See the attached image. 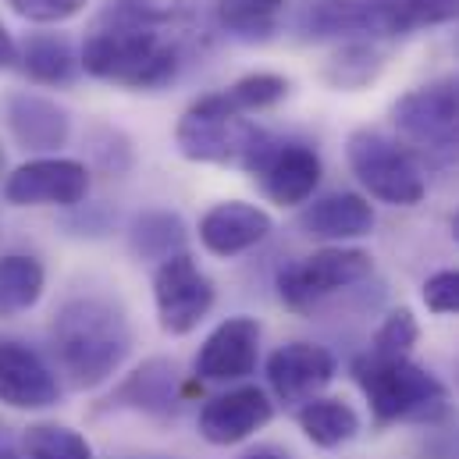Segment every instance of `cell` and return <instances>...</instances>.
I'll use <instances>...</instances> for the list:
<instances>
[{
    "label": "cell",
    "mask_w": 459,
    "mask_h": 459,
    "mask_svg": "<svg viewBox=\"0 0 459 459\" xmlns=\"http://www.w3.org/2000/svg\"><path fill=\"white\" fill-rule=\"evenodd\" d=\"M221 100V108H229L231 115H253V111H267L274 104H281L289 97V79L274 75V72H253L242 75L238 82H231L229 90L214 93Z\"/></svg>",
    "instance_id": "obj_25"
},
{
    "label": "cell",
    "mask_w": 459,
    "mask_h": 459,
    "mask_svg": "<svg viewBox=\"0 0 459 459\" xmlns=\"http://www.w3.org/2000/svg\"><path fill=\"white\" fill-rule=\"evenodd\" d=\"M289 0H211L214 25L238 39H264L274 32Z\"/></svg>",
    "instance_id": "obj_23"
},
{
    "label": "cell",
    "mask_w": 459,
    "mask_h": 459,
    "mask_svg": "<svg viewBox=\"0 0 459 459\" xmlns=\"http://www.w3.org/2000/svg\"><path fill=\"white\" fill-rule=\"evenodd\" d=\"M349 370L377 424H435L449 413V388L410 356L385 359L363 352Z\"/></svg>",
    "instance_id": "obj_3"
},
{
    "label": "cell",
    "mask_w": 459,
    "mask_h": 459,
    "mask_svg": "<svg viewBox=\"0 0 459 459\" xmlns=\"http://www.w3.org/2000/svg\"><path fill=\"white\" fill-rule=\"evenodd\" d=\"M456 50H459V39H456Z\"/></svg>",
    "instance_id": "obj_38"
},
{
    "label": "cell",
    "mask_w": 459,
    "mask_h": 459,
    "mask_svg": "<svg viewBox=\"0 0 459 459\" xmlns=\"http://www.w3.org/2000/svg\"><path fill=\"white\" fill-rule=\"evenodd\" d=\"M0 459H18L14 453H7V449H0Z\"/></svg>",
    "instance_id": "obj_36"
},
{
    "label": "cell",
    "mask_w": 459,
    "mask_h": 459,
    "mask_svg": "<svg viewBox=\"0 0 459 459\" xmlns=\"http://www.w3.org/2000/svg\"><path fill=\"white\" fill-rule=\"evenodd\" d=\"M453 235H456V242H459V214L453 218Z\"/></svg>",
    "instance_id": "obj_35"
},
{
    "label": "cell",
    "mask_w": 459,
    "mask_h": 459,
    "mask_svg": "<svg viewBox=\"0 0 459 459\" xmlns=\"http://www.w3.org/2000/svg\"><path fill=\"white\" fill-rule=\"evenodd\" d=\"M299 229L321 242H349L374 229V207L356 193H332L299 211Z\"/></svg>",
    "instance_id": "obj_18"
},
{
    "label": "cell",
    "mask_w": 459,
    "mask_h": 459,
    "mask_svg": "<svg viewBox=\"0 0 459 459\" xmlns=\"http://www.w3.org/2000/svg\"><path fill=\"white\" fill-rule=\"evenodd\" d=\"M18 61H22V72L39 86H68L75 79V72L82 68L68 36H57V32L29 36L18 47Z\"/></svg>",
    "instance_id": "obj_20"
},
{
    "label": "cell",
    "mask_w": 459,
    "mask_h": 459,
    "mask_svg": "<svg viewBox=\"0 0 459 459\" xmlns=\"http://www.w3.org/2000/svg\"><path fill=\"white\" fill-rule=\"evenodd\" d=\"M93 0H7V7L32 25H57L82 14Z\"/></svg>",
    "instance_id": "obj_30"
},
{
    "label": "cell",
    "mask_w": 459,
    "mask_h": 459,
    "mask_svg": "<svg viewBox=\"0 0 459 459\" xmlns=\"http://www.w3.org/2000/svg\"><path fill=\"white\" fill-rule=\"evenodd\" d=\"M456 381H459V363H456Z\"/></svg>",
    "instance_id": "obj_37"
},
{
    "label": "cell",
    "mask_w": 459,
    "mask_h": 459,
    "mask_svg": "<svg viewBox=\"0 0 459 459\" xmlns=\"http://www.w3.org/2000/svg\"><path fill=\"white\" fill-rule=\"evenodd\" d=\"M271 143L274 139L260 125H253L246 115H231L214 93L200 97L175 125L178 153L196 164H225L253 171L256 160L271 150Z\"/></svg>",
    "instance_id": "obj_4"
},
{
    "label": "cell",
    "mask_w": 459,
    "mask_h": 459,
    "mask_svg": "<svg viewBox=\"0 0 459 459\" xmlns=\"http://www.w3.org/2000/svg\"><path fill=\"white\" fill-rule=\"evenodd\" d=\"M61 399L50 363L14 339H0V403L11 410H50Z\"/></svg>",
    "instance_id": "obj_12"
},
{
    "label": "cell",
    "mask_w": 459,
    "mask_h": 459,
    "mask_svg": "<svg viewBox=\"0 0 459 459\" xmlns=\"http://www.w3.org/2000/svg\"><path fill=\"white\" fill-rule=\"evenodd\" d=\"M374 271V260L367 249H352V246H325L289 267L278 271V299L289 310H314L317 303H325L328 296L342 292L349 285L363 281Z\"/></svg>",
    "instance_id": "obj_6"
},
{
    "label": "cell",
    "mask_w": 459,
    "mask_h": 459,
    "mask_svg": "<svg viewBox=\"0 0 459 459\" xmlns=\"http://www.w3.org/2000/svg\"><path fill=\"white\" fill-rule=\"evenodd\" d=\"M25 459H93V446L65 424H29L22 435Z\"/></svg>",
    "instance_id": "obj_27"
},
{
    "label": "cell",
    "mask_w": 459,
    "mask_h": 459,
    "mask_svg": "<svg viewBox=\"0 0 459 459\" xmlns=\"http://www.w3.org/2000/svg\"><path fill=\"white\" fill-rule=\"evenodd\" d=\"M132 246H135V253H143L150 260H168V256L182 253V246H186V225L171 211H150V214H143L135 221Z\"/></svg>",
    "instance_id": "obj_26"
},
{
    "label": "cell",
    "mask_w": 459,
    "mask_h": 459,
    "mask_svg": "<svg viewBox=\"0 0 459 459\" xmlns=\"http://www.w3.org/2000/svg\"><path fill=\"white\" fill-rule=\"evenodd\" d=\"M345 160L356 182L388 207H417L428 193L417 157L399 139H388L385 132L356 128L345 143Z\"/></svg>",
    "instance_id": "obj_5"
},
{
    "label": "cell",
    "mask_w": 459,
    "mask_h": 459,
    "mask_svg": "<svg viewBox=\"0 0 459 459\" xmlns=\"http://www.w3.org/2000/svg\"><path fill=\"white\" fill-rule=\"evenodd\" d=\"M392 121L403 139L431 153H459V75H442L403 93L392 104Z\"/></svg>",
    "instance_id": "obj_7"
},
{
    "label": "cell",
    "mask_w": 459,
    "mask_h": 459,
    "mask_svg": "<svg viewBox=\"0 0 459 459\" xmlns=\"http://www.w3.org/2000/svg\"><path fill=\"white\" fill-rule=\"evenodd\" d=\"M417 339H420V325H417L413 310H410V307H399V310H392V314L381 321V328L374 332L367 352L385 356V359H403V356L413 352Z\"/></svg>",
    "instance_id": "obj_29"
},
{
    "label": "cell",
    "mask_w": 459,
    "mask_h": 459,
    "mask_svg": "<svg viewBox=\"0 0 459 459\" xmlns=\"http://www.w3.org/2000/svg\"><path fill=\"white\" fill-rule=\"evenodd\" d=\"M260 325L246 314L221 321L196 352V377L204 381H242L256 370Z\"/></svg>",
    "instance_id": "obj_14"
},
{
    "label": "cell",
    "mask_w": 459,
    "mask_h": 459,
    "mask_svg": "<svg viewBox=\"0 0 459 459\" xmlns=\"http://www.w3.org/2000/svg\"><path fill=\"white\" fill-rule=\"evenodd\" d=\"M7 178V157H4V146H0V182Z\"/></svg>",
    "instance_id": "obj_34"
},
{
    "label": "cell",
    "mask_w": 459,
    "mask_h": 459,
    "mask_svg": "<svg viewBox=\"0 0 459 459\" xmlns=\"http://www.w3.org/2000/svg\"><path fill=\"white\" fill-rule=\"evenodd\" d=\"M18 65V43L7 32V25L0 22V68H14Z\"/></svg>",
    "instance_id": "obj_32"
},
{
    "label": "cell",
    "mask_w": 459,
    "mask_h": 459,
    "mask_svg": "<svg viewBox=\"0 0 459 459\" xmlns=\"http://www.w3.org/2000/svg\"><path fill=\"white\" fill-rule=\"evenodd\" d=\"M90 193V171L72 157H36L4 178L11 207H79Z\"/></svg>",
    "instance_id": "obj_9"
},
{
    "label": "cell",
    "mask_w": 459,
    "mask_h": 459,
    "mask_svg": "<svg viewBox=\"0 0 459 459\" xmlns=\"http://www.w3.org/2000/svg\"><path fill=\"white\" fill-rule=\"evenodd\" d=\"M424 307L431 314H459V267H446V271H435L424 289Z\"/></svg>",
    "instance_id": "obj_31"
},
{
    "label": "cell",
    "mask_w": 459,
    "mask_h": 459,
    "mask_svg": "<svg viewBox=\"0 0 459 459\" xmlns=\"http://www.w3.org/2000/svg\"><path fill=\"white\" fill-rule=\"evenodd\" d=\"M385 57L374 43H345L342 50L328 61L325 68V79L335 86V90H363L367 82L377 79Z\"/></svg>",
    "instance_id": "obj_28"
},
{
    "label": "cell",
    "mask_w": 459,
    "mask_h": 459,
    "mask_svg": "<svg viewBox=\"0 0 459 459\" xmlns=\"http://www.w3.org/2000/svg\"><path fill=\"white\" fill-rule=\"evenodd\" d=\"M274 229L271 214L256 204H242V200H225L214 204L204 218H200V242L214 253V256H238L253 246H260Z\"/></svg>",
    "instance_id": "obj_16"
},
{
    "label": "cell",
    "mask_w": 459,
    "mask_h": 459,
    "mask_svg": "<svg viewBox=\"0 0 459 459\" xmlns=\"http://www.w3.org/2000/svg\"><path fill=\"white\" fill-rule=\"evenodd\" d=\"M374 36H406L424 25H446L459 18V0H363Z\"/></svg>",
    "instance_id": "obj_19"
},
{
    "label": "cell",
    "mask_w": 459,
    "mask_h": 459,
    "mask_svg": "<svg viewBox=\"0 0 459 459\" xmlns=\"http://www.w3.org/2000/svg\"><path fill=\"white\" fill-rule=\"evenodd\" d=\"M47 289V271L29 253H7L0 256V321L18 317L39 303Z\"/></svg>",
    "instance_id": "obj_22"
},
{
    "label": "cell",
    "mask_w": 459,
    "mask_h": 459,
    "mask_svg": "<svg viewBox=\"0 0 459 459\" xmlns=\"http://www.w3.org/2000/svg\"><path fill=\"white\" fill-rule=\"evenodd\" d=\"M182 381H178V367L171 359H146L139 363L115 392H111V406L125 410H139V413H153V417H171L182 406Z\"/></svg>",
    "instance_id": "obj_17"
},
{
    "label": "cell",
    "mask_w": 459,
    "mask_h": 459,
    "mask_svg": "<svg viewBox=\"0 0 459 459\" xmlns=\"http://www.w3.org/2000/svg\"><path fill=\"white\" fill-rule=\"evenodd\" d=\"M296 424L299 431L321 446V449H339L345 442H352L359 435V413L345 403V399H310L296 410Z\"/></svg>",
    "instance_id": "obj_21"
},
{
    "label": "cell",
    "mask_w": 459,
    "mask_h": 459,
    "mask_svg": "<svg viewBox=\"0 0 459 459\" xmlns=\"http://www.w3.org/2000/svg\"><path fill=\"white\" fill-rule=\"evenodd\" d=\"M4 117H7L11 135L25 150H36V153L61 150L68 143V135H72V117H68V111L57 100L39 97V93H29V90H18V93L7 97Z\"/></svg>",
    "instance_id": "obj_15"
},
{
    "label": "cell",
    "mask_w": 459,
    "mask_h": 459,
    "mask_svg": "<svg viewBox=\"0 0 459 459\" xmlns=\"http://www.w3.org/2000/svg\"><path fill=\"white\" fill-rule=\"evenodd\" d=\"M271 417H274V403L267 399V392L256 385H242L225 395H214L200 410V435L211 446H238L253 438L260 428H267Z\"/></svg>",
    "instance_id": "obj_13"
},
{
    "label": "cell",
    "mask_w": 459,
    "mask_h": 459,
    "mask_svg": "<svg viewBox=\"0 0 459 459\" xmlns=\"http://www.w3.org/2000/svg\"><path fill=\"white\" fill-rule=\"evenodd\" d=\"M339 363L335 356L317 342H285L267 356V385L281 403H310L317 399L332 377H335Z\"/></svg>",
    "instance_id": "obj_11"
},
{
    "label": "cell",
    "mask_w": 459,
    "mask_h": 459,
    "mask_svg": "<svg viewBox=\"0 0 459 459\" xmlns=\"http://www.w3.org/2000/svg\"><path fill=\"white\" fill-rule=\"evenodd\" d=\"M242 459H285L278 449H253V453H246Z\"/></svg>",
    "instance_id": "obj_33"
},
{
    "label": "cell",
    "mask_w": 459,
    "mask_h": 459,
    "mask_svg": "<svg viewBox=\"0 0 459 459\" xmlns=\"http://www.w3.org/2000/svg\"><path fill=\"white\" fill-rule=\"evenodd\" d=\"M307 36H370V14L363 0H314L303 18Z\"/></svg>",
    "instance_id": "obj_24"
},
{
    "label": "cell",
    "mask_w": 459,
    "mask_h": 459,
    "mask_svg": "<svg viewBox=\"0 0 459 459\" xmlns=\"http://www.w3.org/2000/svg\"><path fill=\"white\" fill-rule=\"evenodd\" d=\"M196 32L189 7H160V0H111L93 22L79 65L86 75L121 90H164Z\"/></svg>",
    "instance_id": "obj_1"
},
{
    "label": "cell",
    "mask_w": 459,
    "mask_h": 459,
    "mask_svg": "<svg viewBox=\"0 0 459 459\" xmlns=\"http://www.w3.org/2000/svg\"><path fill=\"white\" fill-rule=\"evenodd\" d=\"M153 303H157V325L164 335H189L200 328V321L214 307V281L211 274L182 249L157 264L153 271Z\"/></svg>",
    "instance_id": "obj_8"
},
{
    "label": "cell",
    "mask_w": 459,
    "mask_h": 459,
    "mask_svg": "<svg viewBox=\"0 0 459 459\" xmlns=\"http://www.w3.org/2000/svg\"><path fill=\"white\" fill-rule=\"evenodd\" d=\"M50 349L72 388H100L132 352V325L115 299L75 296L57 310L50 325Z\"/></svg>",
    "instance_id": "obj_2"
},
{
    "label": "cell",
    "mask_w": 459,
    "mask_h": 459,
    "mask_svg": "<svg viewBox=\"0 0 459 459\" xmlns=\"http://www.w3.org/2000/svg\"><path fill=\"white\" fill-rule=\"evenodd\" d=\"M264 196L278 207H299L321 186V157L307 143H271V150L249 171Z\"/></svg>",
    "instance_id": "obj_10"
}]
</instances>
